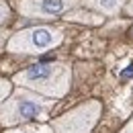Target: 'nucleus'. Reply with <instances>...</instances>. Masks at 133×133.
<instances>
[{
  "instance_id": "nucleus-1",
  "label": "nucleus",
  "mask_w": 133,
  "mask_h": 133,
  "mask_svg": "<svg viewBox=\"0 0 133 133\" xmlns=\"http://www.w3.org/2000/svg\"><path fill=\"white\" fill-rule=\"evenodd\" d=\"M15 82L41 96L59 98L70 90V70L62 64H37L17 74Z\"/></svg>"
},
{
  "instance_id": "nucleus-2",
  "label": "nucleus",
  "mask_w": 133,
  "mask_h": 133,
  "mask_svg": "<svg viewBox=\"0 0 133 133\" xmlns=\"http://www.w3.org/2000/svg\"><path fill=\"white\" fill-rule=\"evenodd\" d=\"M55 100H47L41 94L29 90H17L12 98L0 104V123L4 125H18L29 121H45L49 117Z\"/></svg>"
},
{
  "instance_id": "nucleus-3",
  "label": "nucleus",
  "mask_w": 133,
  "mask_h": 133,
  "mask_svg": "<svg viewBox=\"0 0 133 133\" xmlns=\"http://www.w3.org/2000/svg\"><path fill=\"white\" fill-rule=\"evenodd\" d=\"M100 109L102 107L98 100H88L55 119L51 127L55 133H90L100 117Z\"/></svg>"
},
{
  "instance_id": "nucleus-4",
  "label": "nucleus",
  "mask_w": 133,
  "mask_h": 133,
  "mask_svg": "<svg viewBox=\"0 0 133 133\" xmlns=\"http://www.w3.org/2000/svg\"><path fill=\"white\" fill-rule=\"evenodd\" d=\"M62 43V33L51 27H35L29 31H21L8 41L10 51H25V53H41Z\"/></svg>"
},
{
  "instance_id": "nucleus-5",
  "label": "nucleus",
  "mask_w": 133,
  "mask_h": 133,
  "mask_svg": "<svg viewBox=\"0 0 133 133\" xmlns=\"http://www.w3.org/2000/svg\"><path fill=\"white\" fill-rule=\"evenodd\" d=\"M76 0H21V12L27 17H55L66 12Z\"/></svg>"
},
{
  "instance_id": "nucleus-6",
  "label": "nucleus",
  "mask_w": 133,
  "mask_h": 133,
  "mask_svg": "<svg viewBox=\"0 0 133 133\" xmlns=\"http://www.w3.org/2000/svg\"><path fill=\"white\" fill-rule=\"evenodd\" d=\"M88 6H92V8H96L100 12H107V15H113L117 12L119 8H121V4L125 2V0H84Z\"/></svg>"
},
{
  "instance_id": "nucleus-7",
  "label": "nucleus",
  "mask_w": 133,
  "mask_h": 133,
  "mask_svg": "<svg viewBox=\"0 0 133 133\" xmlns=\"http://www.w3.org/2000/svg\"><path fill=\"white\" fill-rule=\"evenodd\" d=\"M6 133H55V131H53V127H47V125H25V127H18V129H12Z\"/></svg>"
},
{
  "instance_id": "nucleus-8",
  "label": "nucleus",
  "mask_w": 133,
  "mask_h": 133,
  "mask_svg": "<svg viewBox=\"0 0 133 133\" xmlns=\"http://www.w3.org/2000/svg\"><path fill=\"white\" fill-rule=\"evenodd\" d=\"M10 90H12L10 82H8V80H2V78H0V102H2V100H6V96L10 94Z\"/></svg>"
},
{
  "instance_id": "nucleus-9",
  "label": "nucleus",
  "mask_w": 133,
  "mask_h": 133,
  "mask_svg": "<svg viewBox=\"0 0 133 133\" xmlns=\"http://www.w3.org/2000/svg\"><path fill=\"white\" fill-rule=\"evenodd\" d=\"M6 17H8V6L0 2V23H2V21H4Z\"/></svg>"
},
{
  "instance_id": "nucleus-10",
  "label": "nucleus",
  "mask_w": 133,
  "mask_h": 133,
  "mask_svg": "<svg viewBox=\"0 0 133 133\" xmlns=\"http://www.w3.org/2000/svg\"><path fill=\"white\" fill-rule=\"evenodd\" d=\"M123 133H133V123H131V125H129V127H127V129H125Z\"/></svg>"
}]
</instances>
